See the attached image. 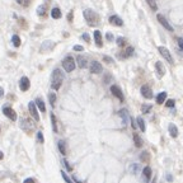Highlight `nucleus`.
Wrapping results in <instances>:
<instances>
[{"label":"nucleus","instance_id":"2f4dec72","mask_svg":"<svg viewBox=\"0 0 183 183\" xmlns=\"http://www.w3.org/2000/svg\"><path fill=\"white\" fill-rule=\"evenodd\" d=\"M146 3L149 4V7L151 8L153 10H158V5H157V1H155V0H146Z\"/></svg>","mask_w":183,"mask_h":183},{"label":"nucleus","instance_id":"39448f33","mask_svg":"<svg viewBox=\"0 0 183 183\" xmlns=\"http://www.w3.org/2000/svg\"><path fill=\"white\" fill-rule=\"evenodd\" d=\"M28 110H29V113L32 114V117L34 118V121H40V114H38V111H37V106H36V102H29L28 103Z\"/></svg>","mask_w":183,"mask_h":183},{"label":"nucleus","instance_id":"b1692460","mask_svg":"<svg viewBox=\"0 0 183 183\" xmlns=\"http://www.w3.org/2000/svg\"><path fill=\"white\" fill-rule=\"evenodd\" d=\"M143 174H144L145 181H149L150 177H151V169H150V166H145V168L143 169Z\"/></svg>","mask_w":183,"mask_h":183},{"label":"nucleus","instance_id":"6ab92c4d","mask_svg":"<svg viewBox=\"0 0 183 183\" xmlns=\"http://www.w3.org/2000/svg\"><path fill=\"white\" fill-rule=\"evenodd\" d=\"M94 40H95V43H97L98 47H102L103 43H102V34H100L99 31H94Z\"/></svg>","mask_w":183,"mask_h":183},{"label":"nucleus","instance_id":"4c0bfd02","mask_svg":"<svg viewBox=\"0 0 183 183\" xmlns=\"http://www.w3.org/2000/svg\"><path fill=\"white\" fill-rule=\"evenodd\" d=\"M174 104H176V100H174V99H169V100H166V102H165V106L168 108L174 107Z\"/></svg>","mask_w":183,"mask_h":183},{"label":"nucleus","instance_id":"72a5a7b5","mask_svg":"<svg viewBox=\"0 0 183 183\" xmlns=\"http://www.w3.org/2000/svg\"><path fill=\"white\" fill-rule=\"evenodd\" d=\"M141 111H143V113H149L150 111H151V104H143V107H141Z\"/></svg>","mask_w":183,"mask_h":183},{"label":"nucleus","instance_id":"f03ea898","mask_svg":"<svg viewBox=\"0 0 183 183\" xmlns=\"http://www.w3.org/2000/svg\"><path fill=\"white\" fill-rule=\"evenodd\" d=\"M84 18L88 22L89 26H97L99 23V15L92 9H85L84 10Z\"/></svg>","mask_w":183,"mask_h":183},{"label":"nucleus","instance_id":"cd10ccee","mask_svg":"<svg viewBox=\"0 0 183 183\" xmlns=\"http://www.w3.org/2000/svg\"><path fill=\"white\" fill-rule=\"evenodd\" d=\"M140 160L144 163H147L150 160V153L149 151H144L143 154L140 155Z\"/></svg>","mask_w":183,"mask_h":183},{"label":"nucleus","instance_id":"5701e85b","mask_svg":"<svg viewBox=\"0 0 183 183\" xmlns=\"http://www.w3.org/2000/svg\"><path fill=\"white\" fill-rule=\"evenodd\" d=\"M165 98H166V92H162L158 94L157 97V103L158 104H163V103L165 102Z\"/></svg>","mask_w":183,"mask_h":183},{"label":"nucleus","instance_id":"de8ad7c7","mask_svg":"<svg viewBox=\"0 0 183 183\" xmlns=\"http://www.w3.org/2000/svg\"><path fill=\"white\" fill-rule=\"evenodd\" d=\"M73 17H74L73 12H70L69 14H67V20H69V22H73Z\"/></svg>","mask_w":183,"mask_h":183},{"label":"nucleus","instance_id":"a878e982","mask_svg":"<svg viewBox=\"0 0 183 183\" xmlns=\"http://www.w3.org/2000/svg\"><path fill=\"white\" fill-rule=\"evenodd\" d=\"M12 43L15 46V47H19V46H20L22 42H20V38H19L18 34H13L12 36Z\"/></svg>","mask_w":183,"mask_h":183},{"label":"nucleus","instance_id":"f257e3e1","mask_svg":"<svg viewBox=\"0 0 183 183\" xmlns=\"http://www.w3.org/2000/svg\"><path fill=\"white\" fill-rule=\"evenodd\" d=\"M62 81H64V75H62L61 70L55 69L52 71V76H51V87H52V89L59 91L61 84H62Z\"/></svg>","mask_w":183,"mask_h":183},{"label":"nucleus","instance_id":"9b49d317","mask_svg":"<svg viewBox=\"0 0 183 183\" xmlns=\"http://www.w3.org/2000/svg\"><path fill=\"white\" fill-rule=\"evenodd\" d=\"M102 70H103L102 65H100L98 61H92L91 62V73L92 74H100Z\"/></svg>","mask_w":183,"mask_h":183},{"label":"nucleus","instance_id":"79ce46f5","mask_svg":"<svg viewBox=\"0 0 183 183\" xmlns=\"http://www.w3.org/2000/svg\"><path fill=\"white\" fill-rule=\"evenodd\" d=\"M103 60H104L106 62H108V64H113V60H112L111 57H108V56H103Z\"/></svg>","mask_w":183,"mask_h":183},{"label":"nucleus","instance_id":"473e14b6","mask_svg":"<svg viewBox=\"0 0 183 183\" xmlns=\"http://www.w3.org/2000/svg\"><path fill=\"white\" fill-rule=\"evenodd\" d=\"M116 42H117V45H118L120 47H124V46L126 45V40H125L124 37H118L116 40Z\"/></svg>","mask_w":183,"mask_h":183},{"label":"nucleus","instance_id":"aec40b11","mask_svg":"<svg viewBox=\"0 0 183 183\" xmlns=\"http://www.w3.org/2000/svg\"><path fill=\"white\" fill-rule=\"evenodd\" d=\"M169 133H170L172 137H177L178 136V128L174 124H170L169 125Z\"/></svg>","mask_w":183,"mask_h":183},{"label":"nucleus","instance_id":"09e8293b","mask_svg":"<svg viewBox=\"0 0 183 183\" xmlns=\"http://www.w3.org/2000/svg\"><path fill=\"white\" fill-rule=\"evenodd\" d=\"M166 181H168V182H172V181H173V177H172L170 174H166Z\"/></svg>","mask_w":183,"mask_h":183},{"label":"nucleus","instance_id":"c85d7f7f","mask_svg":"<svg viewBox=\"0 0 183 183\" xmlns=\"http://www.w3.org/2000/svg\"><path fill=\"white\" fill-rule=\"evenodd\" d=\"M51 124H52V130H54V132H57V122H56V117H55V114L54 113H51Z\"/></svg>","mask_w":183,"mask_h":183},{"label":"nucleus","instance_id":"c9c22d12","mask_svg":"<svg viewBox=\"0 0 183 183\" xmlns=\"http://www.w3.org/2000/svg\"><path fill=\"white\" fill-rule=\"evenodd\" d=\"M37 141H38L40 144L45 143V137H43V133L41 132V131H38V132H37Z\"/></svg>","mask_w":183,"mask_h":183},{"label":"nucleus","instance_id":"423d86ee","mask_svg":"<svg viewBox=\"0 0 183 183\" xmlns=\"http://www.w3.org/2000/svg\"><path fill=\"white\" fill-rule=\"evenodd\" d=\"M20 127H22V130H24L27 133H31L32 131H33V124H32L29 120H27V118H24V120H22L20 121Z\"/></svg>","mask_w":183,"mask_h":183},{"label":"nucleus","instance_id":"4be33fe9","mask_svg":"<svg viewBox=\"0 0 183 183\" xmlns=\"http://www.w3.org/2000/svg\"><path fill=\"white\" fill-rule=\"evenodd\" d=\"M61 10L59 9V8H54L52 10H51V17H52L54 19H60L61 18Z\"/></svg>","mask_w":183,"mask_h":183},{"label":"nucleus","instance_id":"412c9836","mask_svg":"<svg viewBox=\"0 0 183 183\" xmlns=\"http://www.w3.org/2000/svg\"><path fill=\"white\" fill-rule=\"evenodd\" d=\"M57 146H59V150L62 155H66V143L64 140H60L57 143Z\"/></svg>","mask_w":183,"mask_h":183},{"label":"nucleus","instance_id":"c03bdc74","mask_svg":"<svg viewBox=\"0 0 183 183\" xmlns=\"http://www.w3.org/2000/svg\"><path fill=\"white\" fill-rule=\"evenodd\" d=\"M178 46H179V48H181V50L183 51V38H178Z\"/></svg>","mask_w":183,"mask_h":183},{"label":"nucleus","instance_id":"3c124183","mask_svg":"<svg viewBox=\"0 0 183 183\" xmlns=\"http://www.w3.org/2000/svg\"><path fill=\"white\" fill-rule=\"evenodd\" d=\"M3 158H4V154H3V153H1V151H0V160H1V159H3Z\"/></svg>","mask_w":183,"mask_h":183},{"label":"nucleus","instance_id":"0eeeda50","mask_svg":"<svg viewBox=\"0 0 183 183\" xmlns=\"http://www.w3.org/2000/svg\"><path fill=\"white\" fill-rule=\"evenodd\" d=\"M157 19H158V22H159V23L166 29V31H169V32H173V31H174V28L170 26V23H168V20H166V19L163 17L162 14H158V15H157Z\"/></svg>","mask_w":183,"mask_h":183},{"label":"nucleus","instance_id":"c756f323","mask_svg":"<svg viewBox=\"0 0 183 183\" xmlns=\"http://www.w3.org/2000/svg\"><path fill=\"white\" fill-rule=\"evenodd\" d=\"M48 100H50L51 107H55V103H56V94L55 93H50V94H48Z\"/></svg>","mask_w":183,"mask_h":183},{"label":"nucleus","instance_id":"9d476101","mask_svg":"<svg viewBox=\"0 0 183 183\" xmlns=\"http://www.w3.org/2000/svg\"><path fill=\"white\" fill-rule=\"evenodd\" d=\"M118 116L122 118V121H124L125 125H127L128 122H131V117L130 114H128V111L126 110V108H122V110L118 111Z\"/></svg>","mask_w":183,"mask_h":183},{"label":"nucleus","instance_id":"bb28decb","mask_svg":"<svg viewBox=\"0 0 183 183\" xmlns=\"http://www.w3.org/2000/svg\"><path fill=\"white\" fill-rule=\"evenodd\" d=\"M133 141H135V146H137V147L143 146V140L140 139V136L137 133H133Z\"/></svg>","mask_w":183,"mask_h":183},{"label":"nucleus","instance_id":"f8f14e48","mask_svg":"<svg viewBox=\"0 0 183 183\" xmlns=\"http://www.w3.org/2000/svg\"><path fill=\"white\" fill-rule=\"evenodd\" d=\"M141 94H143V97L144 98H146V99H151L153 98V92H151V89H150V87L149 85H143L141 87Z\"/></svg>","mask_w":183,"mask_h":183},{"label":"nucleus","instance_id":"20e7f679","mask_svg":"<svg viewBox=\"0 0 183 183\" xmlns=\"http://www.w3.org/2000/svg\"><path fill=\"white\" fill-rule=\"evenodd\" d=\"M158 51H159V54L164 57L169 64H174V60H173V57H172L170 52L168 51V48H165L164 46H159V47H158Z\"/></svg>","mask_w":183,"mask_h":183},{"label":"nucleus","instance_id":"7c9ffc66","mask_svg":"<svg viewBox=\"0 0 183 183\" xmlns=\"http://www.w3.org/2000/svg\"><path fill=\"white\" fill-rule=\"evenodd\" d=\"M45 13H46V5L45 4L40 5V7L37 8V14L40 15V17H42V15H45Z\"/></svg>","mask_w":183,"mask_h":183},{"label":"nucleus","instance_id":"a211bd4d","mask_svg":"<svg viewBox=\"0 0 183 183\" xmlns=\"http://www.w3.org/2000/svg\"><path fill=\"white\" fill-rule=\"evenodd\" d=\"M36 106L38 107V110L42 112V113H45L46 112V106H45V102H43L42 98H37L36 99Z\"/></svg>","mask_w":183,"mask_h":183},{"label":"nucleus","instance_id":"58836bf2","mask_svg":"<svg viewBox=\"0 0 183 183\" xmlns=\"http://www.w3.org/2000/svg\"><path fill=\"white\" fill-rule=\"evenodd\" d=\"M62 163H64V165L66 166V169H67V170H69V172H71V170H73V166L69 164V162H67L66 159H64V160H62Z\"/></svg>","mask_w":183,"mask_h":183},{"label":"nucleus","instance_id":"f704fd0d","mask_svg":"<svg viewBox=\"0 0 183 183\" xmlns=\"http://www.w3.org/2000/svg\"><path fill=\"white\" fill-rule=\"evenodd\" d=\"M15 1H17L19 5H22V7H28V5L31 4V0H15Z\"/></svg>","mask_w":183,"mask_h":183},{"label":"nucleus","instance_id":"1a4fd4ad","mask_svg":"<svg viewBox=\"0 0 183 183\" xmlns=\"http://www.w3.org/2000/svg\"><path fill=\"white\" fill-rule=\"evenodd\" d=\"M29 87H31V81H29V79L27 78V76H23V78L19 80V88H20L22 92H27L29 89Z\"/></svg>","mask_w":183,"mask_h":183},{"label":"nucleus","instance_id":"ea45409f","mask_svg":"<svg viewBox=\"0 0 183 183\" xmlns=\"http://www.w3.org/2000/svg\"><path fill=\"white\" fill-rule=\"evenodd\" d=\"M125 54H126V56H131L133 54V47H127L126 48V52H125Z\"/></svg>","mask_w":183,"mask_h":183},{"label":"nucleus","instance_id":"49530a36","mask_svg":"<svg viewBox=\"0 0 183 183\" xmlns=\"http://www.w3.org/2000/svg\"><path fill=\"white\" fill-rule=\"evenodd\" d=\"M106 38H107L108 41H112V40H113V34H112V33H110V32H108V33L106 34Z\"/></svg>","mask_w":183,"mask_h":183},{"label":"nucleus","instance_id":"6e6552de","mask_svg":"<svg viewBox=\"0 0 183 183\" xmlns=\"http://www.w3.org/2000/svg\"><path fill=\"white\" fill-rule=\"evenodd\" d=\"M3 113L9 120H12V121H17V113H15V111L12 107H4L3 108Z\"/></svg>","mask_w":183,"mask_h":183},{"label":"nucleus","instance_id":"2eb2a0df","mask_svg":"<svg viewBox=\"0 0 183 183\" xmlns=\"http://www.w3.org/2000/svg\"><path fill=\"white\" fill-rule=\"evenodd\" d=\"M54 46H55L54 42H51V41H45V42L42 43V46H41V52H47V51L52 50Z\"/></svg>","mask_w":183,"mask_h":183},{"label":"nucleus","instance_id":"e433bc0d","mask_svg":"<svg viewBox=\"0 0 183 183\" xmlns=\"http://www.w3.org/2000/svg\"><path fill=\"white\" fill-rule=\"evenodd\" d=\"M61 176H62V178H64V181L66 182V183H73V181L69 178V177H67V174L65 173L64 170H61Z\"/></svg>","mask_w":183,"mask_h":183},{"label":"nucleus","instance_id":"a18cd8bd","mask_svg":"<svg viewBox=\"0 0 183 183\" xmlns=\"http://www.w3.org/2000/svg\"><path fill=\"white\" fill-rule=\"evenodd\" d=\"M23 183H37L36 181H34L33 178H27V179H24V182Z\"/></svg>","mask_w":183,"mask_h":183},{"label":"nucleus","instance_id":"a19ab883","mask_svg":"<svg viewBox=\"0 0 183 183\" xmlns=\"http://www.w3.org/2000/svg\"><path fill=\"white\" fill-rule=\"evenodd\" d=\"M81 38H83V40L85 41V42H88V43L91 42V37H89V34H88V33H84L83 36H81Z\"/></svg>","mask_w":183,"mask_h":183},{"label":"nucleus","instance_id":"4468645a","mask_svg":"<svg viewBox=\"0 0 183 183\" xmlns=\"http://www.w3.org/2000/svg\"><path fill=\"white\" fill-rule=\"evenodd\" d=\"M108 20H110V23L114 24V26H117V27H122V26H124V20H122L118 15H111Z\"/></svg>","mask_w":183,"mask_h":183},{"label":"nucleus","instance_id":"ddd939ff","mask_svg":"<svg viewBox=\"0 0 183 183\" xmlns=\"http://www.w3.org/2000/svg\"><path fill=\"white\" fill-rule=\"evenodd\" d=\"M111 92H112V94H113L114 97L118 98L121 102H124V94H122L121 89H120L118 87H117V85H112L111 87Z\"/></svg>","mask_w":183,"mask_h":183},{"label":"nucleus","instance_id":"f3484780","mask_svg":"<svg viewBox=\"0 0 183 183\" xmlns=\"http://www.w3.org/2000/svg\"><path fill=\"white\" fill-rule=\"evenodd\" d=\"M76 61H78V66L80 67V69H84V67H87V64H88V61H87V59L84 56L79 55L76 57Z\"/></svg>","mask_w":183,"mask_h":183},{"label":"nucleus","instance_id":"8fccbe9b","mask_svg":"<svg viewBox=\"0 0 183 183\" xmlns=\"http://www.w3.org/2000/svg\"><path fill=\"white\" fill-rule=\"evenodd\" d=\"M3 95H4V89H3L1 87H0V98H1Z\"/></svg>","mask_w":183,"mask_h":183},{"label":"nucleus","instance_id":"37998d69","mask_svg":"<svg viewBox=\"0 0 183 183\" xmlns=\"http://www.w3.org/2000/svg\"><path fill=\"white\" fill-rule=\"evenodd\" d=\"M84 48H83V46H80V45H76V46H74V51H83Z\"/></svg>","mask_w":183,"mask_h":183},{"label":"nucleus","instance_id":"dca6fc26","mask_svg":"<svg viewBox=\"0 0 183 183\" xmlns=\"http://www.w3.org/2000/svg\"><path fill=\"white\" fill-rule=\"evenodd\" d=\"M155 69H157V73H158V75H159L160 78H162V76H164L165 67H164V65H163V62H160V61L155 62Z\"/></svg>","mask_w":183,"mask_h":183},{"label":"nucleus","instance_id":"393cba45","mask_svg":"<svg viewBox=\"0 0 183 183\" xmlns=\"http://www.w3.org/2000/svg\"><path fill=\"white\" fill-rule=\"evenodd\" d=\"M136 122H137V126L140 127V130L143 131V132H145V130H146V127H145V121H144L143 118H141L140 116L136 118Z\"/></svg>","mask_w":183,"mask_h":183},{"label":"nucleus","instance_id":"7ed1b4c3","mask_svg":"<svg viewBox=\"0 0 183 183\" xmlns=\"http://www.w3.org/2000/svg\"><path fill=\"white\" fill-rule=\"evenodd\" d=\"M62 67L65 69V71L71 73L73 70L75 69V60H74L71 56H66L62 60Z\"/></svg>","mask_w":183,"mask_h":183}]
</instances>
